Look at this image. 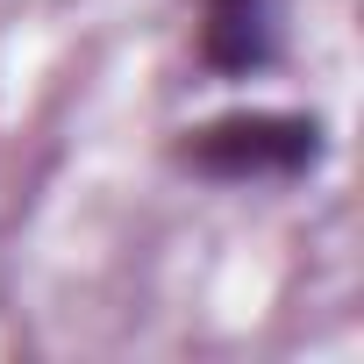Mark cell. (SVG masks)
Instances as JSON below:
<instances>
[{"instance_id": "1", "label": "cell", "mask_w": 364, "mask_h": 364, "mask_svg": "<svg viewBox=\"0 0 364 364\" xmlns=\"http://www.w3.org/2000/svg\"><path fill=\"white\" fill-rule=\"evenodd\" d=\"M200 178H222V186H250V178H300L314 171L321 157V122L314 114H279V107H257V114H222V122H200L186 143H178Z\"/></svg>"}, {"instance_id": "2", "label": "cell", "mask_w": 364, "mask_h": 364, "mask_svg": "<svg viewBox=\"0 0 364 364\" xmlns=\"http://www.w3.org/2000/svg\"><path fill=\"white\" fill-rule=\"evenodd\" d=\"M286 43V0H208L200 8V58L222 79H250Z\"/></svg>"}]
</instances>
